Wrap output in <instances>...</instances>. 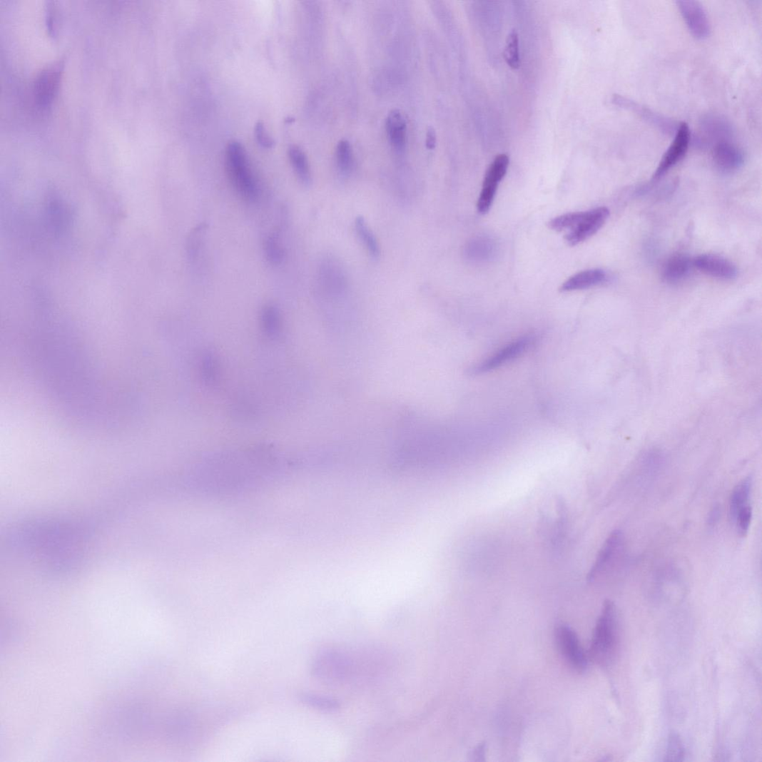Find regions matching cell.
Returning <instances> with one entry per match:
<instances>
[{
  "label": "cell",
  "mask_w": 762,
  "mask_h": 762,
  "mask_svg": "<svg viewBox=\"0 0 762 762\" xmlns=\"http://www.w3.org/2000/svg\"><path fill=\"white\" fill-rule=\"evenodd\" d=\"M686 754L684 744L678 733L669 735L665 754V761H682Z\"/></svg>",
  "instance_id": "obj_25"
},
{
  "label": "cell",
  "mask_w": 762,
  "mask_h": 762,
  "mask_svg": "<svg viewBox=\"0 0 762 762\" xmlns=\"http://www.w3.org/2000/svg\"><path fill=\"white\" fill-rule=\"evenodd\" d=\"M713 160L719 170L729 173L742 167L744 154L731 140L723 141L714 145Z\"/></svg>",
  "instance_id": "obj_14"
},
{
  "label": "cell",
  "mask_w": 762,
  "mask_h": 762,
  "mask_svg": "<svg viewBox=\"0 0 762 762\" xmlns=\"http://www.w3.org/2000/svg\"><path fill=\"white\" fill-rule=\"evenodd\" d=\"M536 340L534 335H526L511 342L487 360H483L473 370V373H487L507 365L509 362L524 354Z\"/></svg>",
  "instance_id": "obj_5"
},
{
  "label": "cell",
  "mask_w": 762,
  "mask_h": 762,
  "mask_svg": "<svg viewBox=\"0 0 762 762\" xmlns=\"http://www.w3.org/2000/svg\"><path fill=\"white\" fill-rule=\"evenodd\" d=\"M387 131L392 146L402 150L407 142V122L400 111H392L387 118Z\"/></svg>",
  "instance_id": "obj_17"
},
{
  "label": "cell",
  "mask_w": 762,
  "mask_h": 762,
  "mask_svg": "<svg viewBox=\"0 0 762 762\" xmlns=\"http://www.w3.org/2000/svg\"><path fill=\"white\" fill-rule=\"evenodd\" d=\"M200 373L205 386L216 387L218 385L221 377V368L219 360L214 353L209 352L203 355Z\"/></svg>",
  "instance_id": "obj_18"
},
{
  "label": "cell",
  "mask_w": 762,
  "mask_h": 762,
  "mask_svg": "<svg viewBox=\"0 0 762 762\" xmlns=\"http://www.w3.org/2000/svg\"><path fill=\"white\" fill-rule=\"evenodd\" d=\"M355 229L357 233L362 242L366 246L367 249L374 258H377L380 255V247L377 240L368 226V224L365 218L358 216L355 220Z\"/></svg>",
  "instance_id": "obj_22"
},
{
  "label": "cell",
  "mask_w": 762,
  "mask_h": 762,
  "mask_svg": "<svg viewBox=\"0 0 762 762\" xmlns=\"http://www.w3.org/2000/svg\"><path fill=\"white\" fill-rule=\"evenodd\" d=\"M618 615L614 603L606 600L594 630L589 656L603 668L611 666L619 647Z\"/></svg>",
  "instance_id": "obj_1"
},
{
  "label": "cell",
  "mask_w": 762,
  "mask_h": 762,
  "mask_svg": "<svg viewBox=\"0 0 762 762\" xmlns=\"http://www.w3.org/2000/svg\"><path fill=\"white\" fill-rule=\"evenodd\" d=\"M607 279V273L601 269L587 270L570 277L562 284L560 290L571 292L590 288L604 283Z\"/></svg>",
  "instance_id": "obj_15"
},
{
  "label": "cell",
  "mask_w": 762,
  "mask_h": 762,
  "mask_svg": "<svg viewBox=\"0 0 762 762\" xmlns=\"http://www.w3.org/2000/svg\"><path fill=\"white\" fill-rule=\"evenodd\" d=\"M611 101L614 106L632 111L666 135H674L678 130L679 123L676 121L657 113L630 98L614 95Z\"/></svg>",
  "instance_id": "obj_9"
},
{
  "label": "cell",
  "mask_w": 762,
  "mask_h": 762,
  "mask_svg": "<svg viewBox=\"0 0 762 762\" xmlns=\"http://www.w3.org/2000/svg\"><path fill=\"white\" fill-rule=\"evenodd\" d=\"M504 56L507 64L512 68L517 69L519 66H521V59H519V37L518 34L515 30H512L509 34Z\"/></svg>",
  "instance_id": "obj_24"
},
{
  "label": "cell",
  "mask_w": 762,
  "mask_h": 762,
  "mask_svg": "<svg viewBox=\"0 0 762 762\" xmlns=\"http://www.w3.org/2000/svg\"><path fill=\"white\" fill-rule=\"evenodd\" d=\"M691 138L689 126L685 123H680L671 146L664 154L653 175L654 181L663 178L669 170L684 159L689 150Z\"/></svg>",
  "instance_id": "obj_7"
},
{
  "label": "cell",
  "mask_w": 762,
  "mask_h": 762,
  "mask_svg": "<svg viewBox=\"0 0 762 762\" xmlns=\"http://www.w3.org/2000/svg\"><path fill=\"white\" fill-rule=\"evenodd\" d=\"M337 162L340 170L347 174L353 165V154L352 148L350 143L347 141H341L338 143L337 147Z\"/></svg>",
  "instance_id": "obj_27"
},
{
  "label": "cell",
  "mask_w": 762,
  "mask_h": 762,
  "mask_svg": "<svg viewBox=\"0 0 762 762\" xmlns=\"http://www.w3.org/2000/svg\"><path fill=\"white\" fill-rule=\"evenodd\" d=\"M678 7L690 33L697 39L703 40L709 36L710 24L702 5L697 1H679Z\"/></svg>",
  "instance_id": "obj_10"
},
{
  "label": "cell",
  "mask_w": 762,
  "mask_h": 762,
  "mask_svg": "<svg viewBox=\"0 0 762 762\" xmlns=\"http://www.w3.org/2000/svg\"><path fill=\"white\" fill-rule=\"evenodd\" d=\"M624 544V536L620 530L614 531L604 542L598 556L587 574L588 581H593L598 578L616 558Z\"/></svg>",
  "instance_id": "obj_12"
},
{
  "label": "cell",
  "mask_w": 762,
  "mask_h": 762,
  "mask_svg": "<svg viewBox=\"0 0 762 762\" xmlns=\"http://www.w3.org/2000/svg\"><path fill=\"white\" fill-rule=\"evenodd\" d=\"M255 135L258 143L264 148H272L275 143L272 140V138L268 133L265 126L262 123H258L255 128Z\"/></svg>",
  "instance_id": "obj_30"
},
{
  "label": "cell",
  "mask_w": 762,
  "mask_h": 762,
  "mask_svg": "<svg viewBox=\"0 0 762 762\" xmlns=\"http://www.w3.org/2000/svg\"><path fill=\"white\" fill-rule=\"evenodd\" d=\"M484 753H486V746L484 744H480L472 753V760L475 761H483L484 760Z\"/></svg>",
  "instance_id": "obj_33"
},
{
  "label": "cell",
  "mask_w": 762,
  "mask_h": 762,
  "mask_svg": "<svg viewBox=\"0 0 762 762\" xmlns=\"http://www.w3.org/2000/svg\"><path fill=\"white\" fill-rule=\"evenodd\" d=\"M753 511L750 505L743 507L738 512L735 522H736L738 532L741 535H746L750 529Z\"/></svg>",
  "instance_id": "obj_29"
},
{
  "label": "cell",
  "mask_w": 762,
  "mask_h": 762,
  "mask_svg": "<svg viewBox=\"0 0 762 762\" xmlns=\"http://www.w3.org/2000/svg\"><path fill=\"white\" fill-rule=\"evenodd\" d=\"M288 158L299 181L305 186L311 183L310 169L306 154L299 147L291 146L288 149Z\"/></svg>",
  "instance_id": "obj_20"
},
{
  "label": "cell",
  "mask_w": 762,
  "mask_h": 762,
  "mask_svg": "<svg viewBox=\"0 0 762 762\" xmlns=\"http://www.w3.org/2000/svg\"><path fill=\"white\" fill-rule=\"evenodd\" d=\"M610 211L608 208L579 213L565 214L552 219L549 228L557 232L567 230L564 238L569 246H576L595 235L608 220Z\"/></svg>",
  "instance_id": "obj_2"
},
{
  "label": "cell",
  "mask_w": 762,
  "mask_h": 762,
  "mask_svg": "<svg viewBox=\"0 0 762 762\" xmlns=\"http://www.w3.org/2000/svg\"><path fill=\"white\" fill-rule=\"evenodd\" d=\"M509 158L507 154H499L494 160L484 176L482 192L477 202V211L481 215L487 214L494 200L497 187L507 175Z\"/></svg>",
  "instance_id": "obj_4"
},
{
  "label": "cell",
  "mask_w": 762,
  "mask_h": 762,
  "mask_svg": "<svg viewBox=\"0 0 762 762\" xmlns=\"http://www.w3.org/2000/svg\"><path fill=\"white\" fill-rule=\"evenodd\" d=\"M733 135V128L728 121L718 116L708 115L701 120L700 133L696 136V144L715 145L723 141L731 140Z\"/></svg>",
  "instance_id": "obj_11"
},
{
  "label": "cell",
  "mask_w": 762,
  "mask_h": 762,
  "mask_svg": "<svg viewBox=\"0 0 762 762\" xmlns=\"http://www.w3.org/2000/svg\"><path fill=\"white\" fill-rule=\"evenodd\" d=\"M752 489V479L749 477L741 481L733 489L730 500V514L733 521L743 507L749 505Z\"/></svg>",
  "instance_id": "obj_21"
},
{
  "label": "cell",
  "mask_w": 762,
  "mask_h": 762,
  "mask_svg": "<svg viewBox=\"0 0 762 762\" xmlns=\"http://www.w3.org/2000/svg\"><path fill=\"white\" fill-rule=\"evenodd\" d=\"M261 325L268 337H278L283 330V318L280 309L272 304L265 306L261 313Z\"/></svg>",
  "instance_id": "obj_19"
},
{
  "label": "cell",
  "mask_w": 762,
  "mask_h": 762,
  "mask_svg": "<svg viewBox=\"0 0 762 762\" xmlns=\"http://www.w3.org/2000/svg\"><path fill=\"white\" fill-rule=\"evenodd\" d=\"M692 264L703 273L721 280H733L738 274L737 268L733 263L718 255H700L692 260Z\"/></svg>",
  "instance_id": "obj_13"
},
{
  "label": "cell",
  "mask_w": 762,
  "mask_h": 762,
  "mask_svg": "<svg viewBox=\"0 0 762 762\" xmlns=\"http://www.w3.org/2000/svg\"><path fill=\"white\" fill-rule=\"evenodd\" d=\"M301 701L305 704L324 711L332 712L339 709L340 704L338 701L323 697L318 695L305 694L301 696Z\"/></svg>",
  "instance_id": "obj_26"
},
{
  "label": "cell",
  "mask_w": 762,
  "mask_h": 762,
  "mask_svg": "<svg viewBox=\"0 0 762 762\" xmlns=\"http://www.w3.org/2000/svg\"><path fill=\"white\" fill-rule=\"evenodd\" d=\"M437 144V134L435 130L430 128L427 133L426 146L429 149H434Z\"/></svg>",
  "instance_id": "obj_31"
},
{
  "label": "cell",
  "mask_w": 762,
  "mask_h": 762,
  "mask_svg": "<svg viewBox=\"0 0 762 762\" xmlns=\"http://www.w3.org/2000/svg\"><path fill=\"white\" fill-rule=\"evenodd\" d=\"M694 267L691 260L686 255L677 254L668 259L663 269V278L669 283H678L684 280Z\"/></svg>",
  "instance_id": "obj_16"
},
{
  "label": "cell",
  "mask_w": 762,
  "mask_h": 762,
  "mask_svg": "<svg viewBox=\"0 0 762 762\" xmlns=\"http://www.w3.org/2000/svg\"><path fill=\"white\" fill-rule=\"evenodd\" d=\"M265 253L271 265H279L283 263L285 252L279 233L275 232L268 236L265 242Z\"/></svg>",
  "instance_id": "obj_23"
},
{
  "label": "cell",
  "mask_w": 762,
  "mask_h": 762,
  "mask_svg": "<svg viewBox=\"0 0 762 762\" xmlns=\"http://www.w3.org/2000/svg\"><path fill=\"white\" fill-rule=\"evenodd\" d=\"M64 64L57 62L51 64L39 74L34 83V96L38 105L46 108L56 96L61 83Z\"/></svg>",
  "instance_id": "obj_8"
},
{
  "label": "cell",
  "mask_w": 762,
  "mask_h": 762,
  "mask_svg": "<svg viewBox=\"0 0 762 762\" xmlns=\"http://www.w3.org/2000/svg\"><path fill=\"white\" fill-rule=\"evenodd\" d=\"M205 229L206 225L200 224L190 234L187 241V253L190 259L196 258Z\"/></svg>",
  "instance_id": "obj_28"
},
{
  "label": "cell",
  "mask_w": 762,
  "mask_h": 762,
  "mask_svg": "<svg viewBox=\"0 0 762 762\" xmlns=\"http://www.w3.org/2000/svg\"><path fill=\"white\" fill-rule=\"evenodd\" d=\"M558 647L571 668L578 672H584L588 666V660L576 633L569 626L561 625L556 629Z\"/></svg>",
  "instance_id": "obj_6"
},
{
  "label": "cell",
  "mask_w": 762,
  "mask_h": 762,
  "mask_svg": "<svg viewBox=\"0 0 762 762\" xmlns=\"http://www.w3.org/2000/svg\"><path fill=\"white\" fill-rule=\"evenodd\" d=\"M226 166L230 181L237 193L248 202L258 198V188L247 152L240 143H230L226 152Z\"/></svg>",
  "instance_id": "obj_3"
},
{
  "label": "cell",
  "mask_w": 762,
  "mask_h": 762,
  "mask_svg": "<svg viewBox=\"0 0 762 762\" xmlns=\"http://www.w3.org/2000/svg\"><path fill=\"white\" fill-rule=\"evenodd\" d=\"M720 517V508L718 506L714 507L711 512H710L708 519V524L709 526L714 527L716 523L718 522Z\"/></svg>",
  "instance_id": "obj_32"
}]
</instances>
